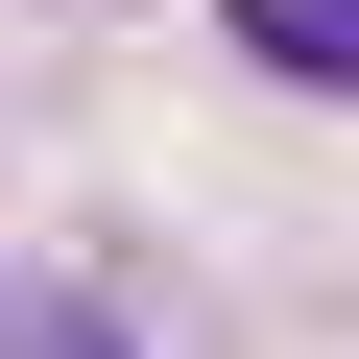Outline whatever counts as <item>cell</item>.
Instances as JSON below:
<instances>
[{"label": "cell", "mask_w": 359, "mask_h": 359, "mask_svg": "<svg viewBox=\"0 0 359 359\" xmlns=\"http://www.w3.org/2000/svg\"><path fill=\"white\" fill-rule=\"evenodd\" d=\"M240 48H264L287 96H335V72H359V0H240Z\"/></svg>", "instance_id": "6da1fadb"}, {"label": "cell", "mask_w": 359, "mask_h": 359, "mask_svg": "<svg viewBox=\"0 0 359 359\" xmlns=\"http://www.w3.org/2000/svg\"><path fill=\"white\" fill-rule=\"evenodd\" d=\"M48 359H120V335H48Z\"/></svg>", "instance_id": "7a4b0ae2"}]
</instances>
